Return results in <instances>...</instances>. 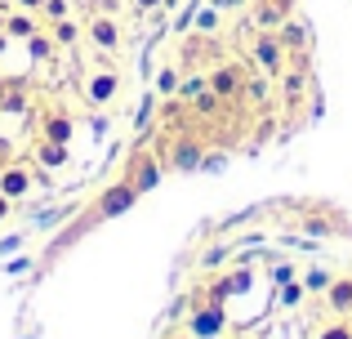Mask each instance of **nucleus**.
<instances>
[{
	"label": "nucleus",
	"mask_w": 352,
	"mask_h": 339,
	"mask_svg": "<svg viewBox=\"0 0 352 339\" xmlns=\"http://www.w3.org/2000/svg\"><path fill=\"white\" fill-rule=\"evenodd\" d=\"M27 50H32L36 58H50V54H54V36H41V32H36L32 41H27Z\"/></svg>",
	"instance_id": "21"
},
{
	"label": "nucleus",
	"mask_w": 352,
	"mask_h": 339,
	"mask_svg": "<svg viewBox=\"0 0 352 339\" xmlns=\"http://www.w3.org/2000/svg\"><path fill=\"white\" fill-rule=\"evenodd\" d=\"M89 41H94V50H120V23L112 14H94L89 18Z\"/></svg>",
	"instance_id": "5"
},
{
	"label": "nucleus",
	"mask_w": 352,
	"mask_h": 339,
	"mask_svg": "<svg viewBox=\"0 0 352 339\" xmlns=\"http://www.w3.org/2000/svg\"><path fill=\"white\" fill-rule=\"evenodd\" d=\"M41 5L45 0H18V9H32V14H41Z\"/></svg>",
	"instance_id": "29"
},
{
	"label": "nucleus",
	"mask_w": 352,
	"mask_h": 339,
	"mask_svg": "<svg viewBox=\"0 0 352 339\" xmlns=\"http://www.w3.org/2000/svg\"><path fill=\"white\" fill-rule=\"evenodd\" d=\"M134 5H138V9H143V14H147V9H161L165 0H134Z\"/></svg>",
	"instance_id": "30"
},
{
	"label": "nucleus",
	"mask_w": 352,
	"mask_h": 339,
	"mask_svg": "<svg viewBox=\"0 0 352 339\" xmlns=\"http://www.w3.org/2000/svg\"><path fill=\"white\" fill-rule=\"evenodd\" d=\"M116 94H120V76H116V72H94V76H89L85 98H89L94 107H107Z\"/></svg>",
	"instance_id": "8"
},
{
	"label": "nucleus",
	"mask_w": 352,
	"mask_h": 339,
	"mask_svg": "<svg viewBox=\"0 0 352 339\" xmlns=\"http://www.w3.org/2000/svg\"><path fill=\"white\" fill-rule=\"evenodd\" d=\"M285 9H290V5H272V0H263V5L254 9V23H258V32H276V27H281L285 18H290Z\"/></svg>",
	"instance_id": "12"
},
{
	"label": "nucleus",
	"mask_w": 352,
	"mask_h": 339,
	"mask_svg": "<svg viewBox=\"0 0 352 339\" xmlns=\"http://www.w3.org/2000/svg\"><path fill=\"white\" fill-rule=\"evenodd\" d=\"M32 188H36V174L27 166H5V170H0V192H5L9 201H23Z\"/></svg>",
	"instance_id": "6"
},
{
	"label": "nucleus",
	"mask_w": 352,
	"mask_h": 339,
	"mask_svg": "<svg viewBox=\"0 0 352 339\" xmlns=\"http://www.w3.org/2000/svg\"><path fill=\"white\" fill-rule=\"evenodd\" d=\"M36 161H41L45 170H63V166H67V143H50V139H41V148H36Z\"/></svg>",
	"instance_id": "13"
},
{
	"label": "nucleus",
	"mask_w": 352,
	"mask_h": 339,
	"mask_svg": "<svg viewBox=\"0 0 352 339\" xmlns=\"http://www.w3.org/2000/svg\"><path fill=\"white\" fill-rule=\"evenodd\" d=\"M170 339H192V335H170Z\"/></svg>",
	"instance_id": "34"
},
{
	"label": "nucleus",
	"mask_w": 352,
	"mask_h": 339,
	"mask_svg": "<svg viewBox=\"0 0 352 339\" xmlns=\"http://www.w3.org/2000/svg\"><path fill=\"white\" fill-rule=\"evenodd\" d=\"M5 18H9V14H0V32H5Z\"/></svg>",
	"instance_id": "33"
},
{
	"label": "nucleus",
	"mask_w": 352,
	"mask_h": 339,
	"mask_svg": "<svg viewBox=\"0 0 352 339\" xmlns=\"http://www.w3.org/2000/svg\"><path fill=\"white\" fill-rule=\"evenodd\" d=\"M299 295H303V290L285 281V286H281V295H276V304H281V308H294V304H299Z\"/></svg>",
	"instance_id": "25"
},
{
	"label": "nucleus",
	"mask_w": 352,
	"mask_h": 339,
	"mask_svg": "<svg viewBox=\"0 0 352 339\" xmlns=\"http://www.w3.org/2000/svg\"><path fill=\"white\" fill-rule=\"evenodd\" d=\"M76 41H80V27L72 18H58L54 23V45H76Z\"/></svg>",
	"instance_id": "17"
},
{
	"label": "nucleus",
	"mask_w": 352,
	"mask_h": 339,
	"mask_svg": "<svg viewBox=\"0 0 352 339\" xmlns=\"http://www.w3.org/2000/svg\"><path fill=\"white\" fill-rule=\"evenodd\" d=\"M219 331H223V304H210V299H206V308L192 313L188 335L192 339H219Z\"/></svg>",
	"instance_id": "3"
},
{
	"label": "nucleus",
	"mask_w": 352,
	"mask_h": 339,
	"mask_svg": "<svg viewBox=\"0 0 352 339\" xmlns=\"http://www.w3.org/2000/svg\"><path fill=\"white\" fill-rule=\"evenodd\" d=\"M276 36H281V45H285V50H303V45H308V27H303V23H294V18H285V23L276 27Z\"/></svg>",
	"instance_id": "15"
},
{
	"label": "nucleus",
	"mask_w": 352,
	"mask_h": 339,
	"mask_svg": "<svg viewBox=\"0 0 352 339\" xmlns=\"http://www.w3.org/2000/svg\"><path fill=\"white\" fill-rule=\"evenodd\" d=\"M219 5H223V9H232V5H241V0H219Z\"/></svg>",
	"instance_id": "32"
},
{
	"label": "nucleus",
	"mask_w": 352,
	"mask_h": 339,
	"mask_svg": "<svg viewBox=\"0 0 352 339\" xmlns=\"http://www.w3.org/2000/svg\"><path fill=\"white\" fill-rule=\"evenodd\" d=\"M5 89H9V80H5V76H0V103H5Z\"/></svg>",
	"instance_id": "31"
},
{
	"label": "nucleus",
	"mask_w": 352,
	"mask_h": 339,
	"mask_svg": "<svg viewBox=\"0 0 352 339\" xmlns=\"http://www.w3.org/2000/svg\"><path fill=\"white\" fill-rule=\"evenodd\" d=\"M272 277H276V286H285V281H294V268H285V263H281V268H276Z\"/></svg>",
	"instance_id": "27"
},
{
	"label": "nucleus",
	"mask_w": 352,
	"mask_h": 339,
	"mask_svg": "<svg viewBox=\"0 0 352 339\" xmlns=\"http://www.w3.org/2000/svg\"><path fill=\"white\" fill-rule=\"evenodd\" d=\"M254 58H258V67H263L267 76H276V72H285L290 50L281 45V36H276V32H258L254 36Z\"/></svg>",
	"instance_id": "2"
},
{
	"label": "nucleus",
	"mask_w": 352,
	"mask_h": 339,
	"mask_svg": "<svg viewBox=\"0 0 352 339\" xmlns=\"http://www.w3.org/2000/svg\"><path fill=\"white\" fill-rule=\"evenodd\" d=\"M210 89H214L219 98H241V94H245V76H241V67L228 63V67L210 72Z\"/></svg>",
	"instance_id": "7"
},
{
	"label": "nucleus",
	"mask_w": 352,
	"mask_h": 339,
	"mask_svg": "<svg viewBox=\"0 0 352 339\" xmlns=\"http://www.w3.org/2000/svg\"><path fill=\"white\" fill-rule=\"evenodd\" d=\"M125 179L134 183L138 192H152L156 183H161V166H156V157H152V152H138V157H129Z\"/></svg>",
	"instance_id": "4"
},
{
	"label": "nucleus",
	"mask_w": 352,
	"mask_h": 339,
	"mask_svg": "<svg viewBox=\"0 0 352 339\" xmlns=\"http://www.w3.org/2000/svg\"><path fill=\"white\" fill-rule=\"evenodd\" d=\"M245 286H250V272H232V277L214 281V290H210V304H223L228 295H236V290H245Z\"/></svg>",
	"instance_id": "14"
},
{
	"label": "nucleus",
	"mask_w": 352,
	"mask_h": 339,
	"mask_svg": "<svg viewBox=\"0 0 352 339\" xmlns=\"http://www.w3.org/2000/svg\"><path fill=\"white\" fill-rule=\"evenodd\" d=\"M41 18H45V23H58V18H67V0H45V5H41Z\"/></svg>",
	"instance_id": "20"
},
{
	"label": "nucleus",
	"mask_w": 352,
	"mask_h": 339,
	"mask_svg": "<svg viewBox=\"0 0 352 339\" xmlns=\"http://www.w3.org/2000/svg\"><path fill=\"white\" fill-rule=\"evenodd\" d=\"M326 304H330V313H339V317H348V313H352V277H339V281H330V290H326Z\"/></svg>",
	"instance_id": "9"
},
{
	"label": "nucleus",
	"mask_w": 352,
	"mask_h": 339,
	"mask_svg": "<svg viewBox=\"0 0 352 339\" xmlns=\"http://www.w3.org/2000/svg\"><path fill=\"white\" fill-rule=\"evenodd\" d=\"M9 210H14V201H9L5 192H0V223H5V219H9Z\"/></svg>",
	"instance_id": "28"
},
{
	"label": "nucleus",
	"mask_w": 352,
	"mask_h": 339,
	"mask_svg": "<svg viewBox=\"0 0 352 339\" xmlns=\"http://www.w3.org/2000/svg\"><path fill=\"white\" fill-rule=\"evenodd\" d=\"M317 339H352V322H330Z\"/></svg>",
	"instance_id": "23"
},
{
	"label": "nucleus",
	"mask_w": 352,
	"mask_h": 339,
	"mask_svg": "<svg viewBox=\"0 0 352 339\" xmlns=\"http://www.w3.org/2000/svg\"><path fill=\"white\" fill-rule=\"evenodd\" d=\"M303 290H321V295H326L330 277H326V272H308V277H303Z\"/></svg>",
	"instance_id": "24"
},
{
	"label": "nucleus",
	"mask_w": 352,
	"mask_h": 339,
	"mask_svg": "<svg viewBox=\"0 0 352 339\" xmlns=\"http://www.w3.org/2000/svg\"><path fill=\"white\" fill-rule=\"evenodd\" d=\"M36 27H41V23H36V14H32V9H18V14H9V18H5L9 41H32V36H36Z\"/></svg>",
	"instance_id": "10"
},
{
	"label": "nucleus",
	"mask_w": 352,
	"mask_h": 339,
	"mask_svg": "<svg viewBox=\"0 0 352 339\" xmlns=\"http://www.w3.org/2000/svg\"><path fill=\"white\" fill-rule=\"evenodd\" d=\"M156 89H161V94H179V89H183V80H179V67H165L161 76H156Z\"/></svg>",
	"instance_id": "19"
},
{
	"label": "nucleus",
	"mask_w": 352,
	"mask_h": 339,
	"mask_svg": "<svg viewBox=\"0 0 352 339\" xmlns=\"http://www.w3.org/2000/svg\"><path fill=\"white\" fill-rule=\"evenodd\" d=\"M0 107H5V112H27V89H23V85H9V89H5V103H0Z\"/></svg>",
	"instance_id": "18"
},
{
	"label": "nucleus",
	"mask_w": 352,
	"mask_h": 339,
	"mask_svg": "<svg viewBox=\"0 0 352 339\" xmlns=\"http://www.w3.org/2000/svg\"><path fill=\"white\" fill-rule=\"evenodd\" d=\"M138 197H143V192H138L129 179H120V183H112V188H107L103 197L94 201V219H116V215H125V210L134 206Z\"/></svg>",
	"instance_id": "1"
},
{
	"label": "nucleus",
	"mask_w": 352,
	"mask_h": 339,
	"mask_svg": "<svg viewBox=\"0 0 352 339\" xmlns=\"http://www.w3.org/2000/svg\"><path fill=\"white\" fill-rule=\"evenodd\" d=\"M72 130H76V125H72L67 112H50V116H45V134H41V139H50V143H72Z\"/></svg>",
	"instance_id": "11"
},
{
	"label": "nucleus",
	"mask_w": 352,
	"mask_h": 339,
	"mask_svg": "<svg viewBox=\"0 0 352 339\" xmlns=\"http://www.w3.org/2000/svg\"><path fill=\"white\" fill-rule=\"evenodd\" d=\"M170 166L174 170H192V166H201V143H179V148L170 152Z\"/></svg>",
	"instance_id": "16"
},
{
	"label": "nucleus",
	"mask_w": 352,
	"mask_h": 339,
	"mask_svg": "<svg viewBox=\"0 0 352 339\" xmlns=\"http://www.w3.org/2000/svg\"><path fill=\"white\" fill-rule=\"evenodd\" d=\"M197 32H206V36L219 32V9H201L197 14Z\"/></svg>",
	"instance_id": "22"
},
{
	"label": "nucleus",
	"mask_w": 352,
	"mask_h": 339,
	"mask_svg": "<svg viewBox=\"0 0 352 339\" xmlns=\"http://www.w3.org/2000/svg\"><path fill=\"white\" fill-rule=\"evenodd\" d=\"M206 85H210V80H201V76H192V80H188V85H183V98H201V94H206Z\"/></svg>",
	"instance_id": "26"
}]
</instances>
